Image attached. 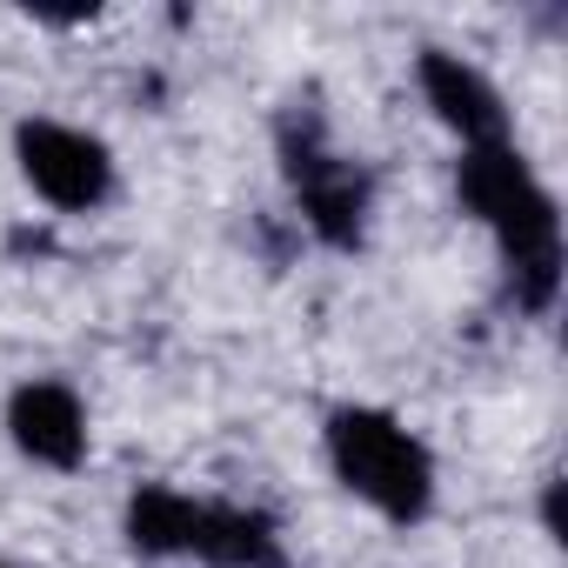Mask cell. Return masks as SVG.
I'll use <instances>...</instances> for the list:
<instances>
[{
    "mask_svg": "<svg viewBox=\"0 0 568 568\" xmlns=\"http://www.w3.org/2000/svg\"><path fill=\"white\" fill-rule=\"evenodd\" d=\"M462 207L495 234L501 267H508V295L528 315H548L561 295V207L541 187V174L521 161V148H475L455 168Z\"/></svg>",
    "mask_w": 568,
    "mask_h": 568,
    "instance_id": "obj_1",
    "label": "cell"
},
{
    "mask_svg": "<svg viewBox=\"0 0 568 568\" xmlns=\"http://www.w3.org/2000/svg\"><path fill=\"white\" fill-rule=\"evenodd\" d=\"M328 468L355 501H368L395 528H415L435 508V455L388 408H368V402L335 408L328 415Z\"/></svg>",
    "mask_w": 568,
    "mask_h": 568,
    "instance_id": "obj_2",
    "label": "cell"
},
{
    "mask_svg": "<svg viewBox=\"0 0 568 568\" xmlns=\"http://www.w3.org/2000/svg\"><path fill=\"white\" fill-rule=\"evenodd\" d=\"M14 161H21V181L61 214H94L114 201V154L101 134H88L74 121H48V114L21 121Z\"/></svg>",
    "mask_w": 568,
    "mask_h": 568,
    "instance_id": "obj_3",
    "label": "cell"
},
{
    "mask_svg": "<svg viewBox=\"0 0 568 568\" xmlns=\"http://www.w3.org/2000/svg\"><path fill=\"white\" fill-rule=\"evenodd\" d=\"M415 81H422V101L435 108V121L462 141V154H475V148H508L501 88H495L475 61H462V54H448V48H428V54L415 61Z\"/></svg>",
    "mask_w": 568,
    "mask_h": 568,
    "instance_id": "obj_4",
    "label": "cell"
},
{
    "mask_svg": "<svg viewBox=\"0 0 568 568\" xmlns=\"http://www.w3.org/2000/svg\"><path fill=\"white\" fill-rule=\"evenodd\" d=\"M8 442L54 475H74L88 462V402L68 382H21L8 395Z\"/></svg>",
    "mask_w": 568,
    "mask_h": 568,
    "instance_id": "obj_5",
    "label": "cell"
},
{
    "mask_svg": "<svg viewBox=\"0 0 568 568\" xmlns=\"http://www.w3.org/2000/svg\"><path fill=\"white\" fill-rule=\"evenodd\" d=\"M288 181H295V201L308 214V227L328 241V247H355L362 241V221H368V181L355 161L328 154L315 134H302V148H288Z\"/></svg>",
    "mask_w": 568,
    "mask_h": 568,
    "instance_id": "obj_6",
    "label": "cell"
},
{
    "mask_svg": "<svg viewBox=\"0 0 568 568\" xmlns=\"http://www.w3.org/2000/svg\"><path fill=\"white\" fill-rule=\"evenodd\" d=\"M187 555L207 561V568H288L281 528L261 508H234V501H201Z\"/></svg>",
    "mask_w": 568,
    "mask_h": 568,
    "instance_id": "obj_7",
    "label": "cell"
},
{
    "mask_svg": "<svg viewBox=\"0 0 568 568\" xmlns=\"http://www.w3.org/2000/svg\"><path fill=\"white\" fill-rule=\"evenodd\" d=\"M194 515H201V495L148 481V488L128 495V548L148 555V561H174L194 541Z\"/></svg>",
    "mask_w": 568,
    "mask_h": 568,
    "instance_id": "obj_8",
    "label": "cell"
},
{
    "mask_svg": "<svg viewBox=\"0 0 568 568\" xmlns=\"http://www.w3.org/2000/svg\"><path fill=\"white\" fill-rule=\"evenodd\" d=\"M0 568H14V561H0Z\"/></svg>",
    "mask_w": 568,
    "mask_h": 568,
    "instance_id": "obj_9",
    "label": "cell"
}]
</instances>
